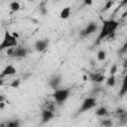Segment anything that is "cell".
Listing matches in <instances>:
<instances>
[{
    "label": "cell",
    "instance_id": "obj_1",
    "mask_svg": "<svg viewBox=\"0 0 127 127\" xmlns=\"http://www.w3.org/2000/svg\"><path fill=\"white\" fill-rule=\"evenodd\" d=\"M119 26V23L116 20L113 19H109V20H103L102 21V27L100 29L99 35L97 37V41L96 43H100L103 39L108 38V37H112L115 34V31L117 30Z\"/></svg>",
    "mask_w": 127,
    "mask_h": 127
},
{
    "label": "cell",
    "instance_id": "obj_2",
    "mask_svg": "<svg viewBox=\"0 0 127 127\" xmlns=\"http://www.w3.org/2000/svg\"><path fill=\"white\" fill-rule=\"evenodd\" d=\"M18 47V42L17 39L12 35V33L6 31L4 34V38L2 40V43L0 44V50H8L11 48H16Z\"/></svg>",
    "mask_w": 127,
    "mask_h": 127
},
{
    "label": "cell",
    "instance_id": "obj_3",
    "mask_svg": "<svg viewBox=\"0 0 127 127\" xmlns=\"http://www.w3.org/2000/svg\"><path fill=\"white\" fill-rule=\"evenodd\" d=\"M69 94H70V91L68 88H59V89H56L52 95L57 103L62 104L68 98Z\"/></svg>",
    "mask_w": 127,
    "mask_h": 127
},
{
    "label": "cell",
    "instance_id": "obj_4",
    "mask_svg": "<svg viewBox=\"0 0 127 127\" xmlns=\"http://www.w3.org/2000/svg\"><path fill=\"white\" fill-rule=\"evenodd\" d=\"M96 104H97V102H96V99H95L94 97H92V96L86 97V98L82 101L80 107L78 108L77 113H82V112H85V111H87V110H90V109L94 108V107L96 106Z\"/></svg>",
    "mask_w": 127,
    "mask_h": 127
},
{
    "label": "cell",
    "instance_id": "obj_5",
    "mask_svg": "<svg viewBox=\"0 0 127 127\" xmlns=\"http://www.w3.org/2000/svg\"><path fill=\"white\" fill-rule=\"evenodd\" d=\"M98 29V26L96 23L94 22H90L89 24H87V26L80 32V36L81 37H86V36H89L93 33H95Z\"/></svg>",
    "mask_w": 127,
    "mask_h": 127
},
{
    "label": "cell",
    "instance_id": "obj_6",
    "mask_svg": "<svg viewBox=\"0 0 127 127\" xmlns=\"http://www.w3.org/2000/svg\"><path fill=\"white\" fill-rule=\"evenodd\" d=\"M41 116H42V123H47L55 117V113H54L53 110L43 109L42 113H41Z\"/></svg>",
    "mask_w": 127,
    "mask_h": 127
},
{
    "label": "cell",
    "instance_id": "obj_7",
    "mask_svg": "<svg viewBox=\"0 0 127 127\" xmlns=\"http://www.w3.org/2000/svg\"><path fill=\"white\" fill-rule=\"evenodd\" d=\"M49 46V41L48 40H38L35 43V50L39 53H42L44 51H46V49Z\"/></svg>",
    "mask_w": 127,
    "mask_h": 127
},
{
    "label": "cell",
    "instance_id": "obj_8",
    "mask_svg": "<svg viewBox=\"0 0 127 127\" xmlns=\"http://www.w3.org/2000/svg\"><path fill=\"white\" fill-rule=\"evenodd\" d=\"M16 72H17L16 67H15L13 64H8V65H6V66L4 67V69L2 70V72H1V77L14 75V74H16Z\"/></svg>",
    "mask_w": 127,
    "mask_h": 127
},
{
    "label": "cell",
    "instance_id": "obj_9",
    "mask_svg": "<svg viewBox=\"0 0 127 127\" xmlns=\"http://www.w3.org/2000/svg\"><path fill=\"white\" fill-rule=\"evenodd\" d=\"M27 54H28V52H27V50L25 48H23V47H16V48H14V52H13L12 57L18 58V59L19 58H25L27 56Z\"/></svg>",
    "mask_w": 127,
    "mask_h": 127
},
{
    "label": "cell",
    "instance_id": "obj_10",
    "mask_svg": "<svg viewBox=\"0 0 127 127\" xmlns=\"http://www.w3.org/2000/svg\"><path fill=\"white\" fill-rule=\"evenodd\" d=\"M61 82H62V76L59 75V74H56L53 77H51V79L49 81V84L52 86V88H54L56 90V89H59V86H60Z\"/></svg>",
    "mask_w": 127,
    "mask_h": 127
},
{
    "label": "cell",
    "instance_id": "obj_11",
    "mask_svg": "<svg viewBox=\"0 0 127 127\" xmlns=\"http://www.w3.org/2000/svg\"><path fill=\"white\" fill-rule=\"evenodd\" d=\"M126 93H127V71L122 79V84L119 90V96H124Z\"/></svg>",
    "mask_w": 127,
    "mask_h": 127
},
{
    "label": "cell",
    "instance_id": "obj_12",
    "mask_svg": "<svg viewBox=\"0 0 127 127\" xmlns=\"http://www.w3.org/2000/svg\"><path fill=\"white\" fill-rule=\"evenodd\" d=\"M69 16H70V8L69 7H64L60 13V18L63 20L67 19Z\"/></svg>",
    "mask_w": 127,
    "mask_h": 127
},
{
    "label": "cell",
    "instance_id": "obj_13",
    "mask_svg": "<svg viewBox=\"0 0 127 127\" xmlns=\"http://www.w3.org/2000/svg\"><path fill=\"white\" fill-rule=\"evenodd\" d=\"M107 114H108V110H107V108L104 107V106H101V107L97 108L96 111H95V115L98 116V117H104V116H106Z\"/></svg>",
    "mask_w": 127,
    "mask_h": 127
},
{
    "label": "cell",
    "instance_id": "obj_14",
    "mask_svg": "<svg viewBox=\"0 0 127 127\" xmlns=\"http://www.w3.org/2000/svg\"><path fill=\"white\" fill-rule=\"evenodd\" d=\"M6 127H21V122L19 119H12L6 123Z\"/></svg>",
    "mask_w": 127,
    "mask_h": 127
},
{
    "label": "cell",
    "instance_id": "obj_15",
    "mask_svg": "<svg viewBox=\"0 0 127 127\" xmlns=\"http://www.w3.org/2000/svg\"><path fill=\"white\" fill-rule=\"evenodd\" d=\"M9 8H10V10H11L12 12H17V11H19V10L21 9V5H20L19 2L13 1V2H11V3L9 4Z\"/></svg>",
    "mask_w": 127,
    "mask_h": 127
},
{
    "label": "cell",
    "instance_id": "obj_16",
    "mask_svg": "<svg viewBox=\"0 0 127 127\" xmlns=\"http://www.w3.org/2000/svg\"><path fill=\"white\" fill-rule=\"evenodd\" d=\"M106 84H107V86H109V87H114L115 84H116L115 75H110L109 77H107V78H106Z\"/></svg>",
    "mask_w": 127,
    "mask_h": 127
},
{
    "label": "cell",
    "instance_id": "obj_17",
    "mask_svg": "<svg viewBox=\"0 0 127 127\" xmlns=\"http://www.w3.org/2000/svg\"><path fill=\"white\" fill-rule=\"evenodd\" d=\"M96 58H97V61L99 62H103L105 59H106V52L104 50H100L97 52V55H96Z\"/></svg>",
    "mask_w": 127,
    "mask_h": 127
},
{
    "label": "cell",
    "instance_id": "obj_18",
    "mask_svg": "<svg viewBox=\"0 0 127 127\" xmlns=\"http://www.w3.org/2000/svg\"><path fill=\"white\" fill-rule=\"evenodd\" d=\"M100 125L103 127H112L113 126V122L111 119H103L100 122Z\"/></svg>",
    "mask_w": 127,
    "mask_h": 127
},
{
    "label": "cell",
    "instance_id": "obj_19",
    "mask_svg": "<svg viewBox=\"0 0 127 127\" xmlns=\"http://www.w3.org/2000/svg\"><path fill=\"white\" fill-rule=\"evenodd\" d=\"M114 3H115V2H114V1H111V0L106 1V2H105V4H104V7H103V9H102V11H103V12H105V11L109 10V9L113 6V4H114Z\"/></svg>",
    "mask_w": 127,
    "mask_h": 127
},
{
    "label": "cell",
    "instance_id": "obj_20",
    "mask_svg": "<svg viewBox=\"0 0 127 127\" xmlns=\"http://www.w3.org/2000/svg\"><path fill=\"white\" fill-rule=\"evenodd\" d=\"M117 68H118V66H117V64H112V65H111V67H110V70H109L110 75H115V73H116V71H117Z\"/></svg>",
    "mask_w": 127,
    "mask_h": 127
},
{
    "label": "cell",
    "instance_id": "obj_21",
    "mask_svg": "<svg viewBox=\"0 0 127 127\" xmlns=\"http://www.w3.org/2000/svg\"><path fill=\"white\" fill-rule=\"evenodd\" d=\"M19 84H20V80H19V79H14V80L10 83V85H11L12 87H15V88H16V87H18V86H19Z\"/></svg>",
    "mask_w": 127,
    "mask_h": 127
},
{
    "label": "cell",
    "instance_id": "obj_22",
    "mask_svg": "<svg viewBox=\"0 0 127 127\" xmlns=\"http://www.w3.org/2000/svg\"><path fill=\"white\" fill-rule=\"evenodd\" d=\"M126 112H127V111H126L125 109H123V108H119V109H117V110H116V114H117L119 117H120V116H122L123 114H125Z\"/></svg>",
    "mask_w": 127,
    "mask_h": 127
},
{
    "label": "cell",
    "instance_id": "obj_23",
    "mask_svg": "<svg viewBox=\"0 0 127 127\" xmlns=\"http://www.w3.org/2000/svg\"><path fill=\"white\" fill-rule=\"evenodd\" d=\"M40 13L43 15V16H46L48 14V9L46 7H40Z\"/></svg>",
    "mask_w": 127,
    "mask_h": 127
},
{
    "label": "cell",
    "instance_id": "obj_24",
    "mask_svg": "<svg viewBox=\"0 0 127 127\" xmlns=\"http://www.w3.org/2000/svg\"><path fill=\"white\" fill-rule=\"evenodd\" d=\"M126 51H127V39H126V42L124 43V45L122 46V48L120 49L119 52H120V53H124V52H126Z\"/></svg>",
    "mask_w": 127,
    "mask_h": 127
},
{
    "label": "cell",
    "instance_id": "obj_25",
    "mask_svg": "<svg viewBox=\"0 0 127 127\" xmlns=\"http://www.w3.org/2000/svg\"><path fill=\"white\" fill-rule=\"evenodd\" d=\"M13 52H14V48H11V49H8V50L6 51V54H7L8 56L12 57V55H13Z\"/></svg>",
    "mask_w": 127,
    "mask_h": 127
},
{
    "label": "cell",
    "instance_id": "obj_26",
    "mask_svg": "<svg viewBox=\"0 0 127 127\" xmlns=\"http://www.w3.org/2000/svg\"><path fill=\"white\" fill-rule=\"evenodd\" d=\"M84 5H92V1L91 0H85L84 1Z\"/></svg>",
    "mask_w": 127,
    "mask_h": 127
},
{
    "label": "cell",
    "instance_id": "obj_27",
    "mask_svg": "<svg viewBox=\"0 0 127 127\" xmlns=\"http://www.w3.org/2000/svg\"><path fill=\"white\" fill-rule=\"evenodd\" d=\"M12 35H13V36H14L16 39H18V38H19V35H18V33H15V32H13V33H12Z\"/></svg>",
    "mask_w": 127,
    "mask_h": 127
},
{
    "label": "cell",
    "instance_id": "obj_28",
    "mask_svg": "<svg viewBox=\"0 0 127 127\" xmlns=\"http://www.w3.org/2000/svg\"><path fill=\"white\" fill-rule=\"evenodd\" d=\"M4 106H5L4 101H3V102H0V109H3V108H4Z\"/></svg>",
    "mask_w": 127,
    "mask_h": 127
},
{
    "label": "cell",
    "instance_id": "obj_29",
    "mask_svg": "<svg viewBox=\"0 0 127 127\" xmlns=\"http://www.w3.org/2000/svg\"><path fill=\"white\" fill-rule=\"evenodd\" d=\"M87 78H88V76H87L86 74H84V75H83V80H87Z\"/></svg>",
    "mask_w": 127,
    "mask_h": 127
},
{
    "label": "cell",
    "instance_id": "obj_30",
    "mask_svg": "<svg viewBox=\"0 0 127 127\" xmlns=\"http://www.w3.org/2000/svg\"><path fill=\"white\" fill-rule=\"evenodd\" d=\"M0 127H6V123H3V122H2V123L0 124Z\"/></svg>",
    "mask_w": 127,
    "mask_h": 127
}]
</instances>
